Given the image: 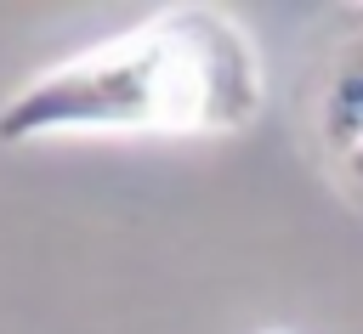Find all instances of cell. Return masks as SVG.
<instances>
[{"label": "cell", "mask_w": 363, "mask_h": 334, "mask_svg": "<svg viewBox=\"0 0 363 334\" xmlns=\"http://www.w3.org/2000/svg\"><path fill=\"white\" fill-rule=\"evenodd\" d=\"M261 57L221 6H164L147 23L34 74L0 102V142L45 136H216L261 113Z\"/></svg>", "instance_id": "obj_1"}, {"label": "cell", "mask_w": 363, "mask_h": 334, "mask_svg": "<svg viewBox=\"0 0 363 334\" xmlns=\"http://www.w3.org/2000/svg\"><path fill=\"white\" fill-rule=\"evenodd\" d=\"M318 142L329 159L363 142V28L346 34L318 85Z\"/></svg>", "instance_id": "obj_2"}, {"label": "cell", "mask_w": 363, "mask_h": 334, "mask_svg": "<svg viewBox=\"0 0 363 334\" xmlns=\"http://www.w3.org/2000/svg\"><path fill=\"white\" fill-rule=\"evenodd\" d=\"M329 164H335L340 187H346V192L363 204V142H357V147H346V153H340V159H329Z\"/></svg>", "instance_id": "obj_3"}]
</instances>
